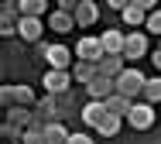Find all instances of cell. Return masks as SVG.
I'll return each instance as SVG.
<instances>
[{"label":"cell","mask_w":161,"mask_h":144,"mask_svg":"<svg viewBox=\"0 0 161 144\" xmlns=\"http://www.w3.org/2000/svg\"><path fill=\"white\" fill-rule=\"evenodd\" d=\"M158 52H161V41H158Z\"/></svg>","instance_id":"f546056e"},{"label":"cell","mask_w":161,"mask_h":144,"mask_svg":"<svg viewBox=\"0 0 161 144\" xmlns=\"http://www.w3.org/2000/svg\"><path fill=\"white\" fill-rule=\"evenodd\" d=\"M24 144H48V141H45V124H38V120H34L31 127L24 130Z\"/></svg>","instance_id":"7402d4cb"},{"label":"cell","mask_w":161,"mask_h":144,"mask_svg":"<svg viewBox=\"0 0 161 144\" xmlns=\"http://www.w3.org/2000/svg\"><path fill=\"white\" fill-rule=\"evenodd\" d=\"M99 21V7L93 0H79V7H75V24L79 28H89V24H96Z\"/></svg>","instance_id":"30bf717a"},{"label":"cell","mask_w":161,"mask_h":144,"mask_svg":"<svg viewBox=\"0 0 161 144\" xmlns=\"http://www.w3.org/2000/svg\"><path fill=\"white\" fill-rule=\"evenodd\" d=\"M99 41H103V52H106V55H124V45H127V35L113 28V31H103V35H99Z\"/></svg>","instance_id":"9c48e42d"},{"label":"cell","mask_w":161,"mask_h":144,"mask_svg":"<svg viewBox=\"0 0 161 144\" xmlns=\"http://www.w3.org/2000/svg\"><path fill=\"white\" fill-rule=\"evenodd\" d=\"M144 28H147L151 35H158V38H161V7L154 10V14H147V24H144Z\"/></svg>","instance_id":"d4e9b609"},{"label":"cell","mask_w":161,"mask_h":144,"mask_svg":"<svg viewBox=\"0 0 161 144\" xmlns=\"http://www.w3.org/2000/svg\"><path fill=\"white\" fill-rule=\"evenodd\" d=\"M144 86H147V75L137 69H124V75H117V93L127 96V100L144 96Z\"/></svg>","instance_id":"6da1fadb"},{"label":"cell","mask_w":161,"mask_h":144,"mask_svg":"<svg viewBox=\"0 0 161 144\" xmlns=\"http://www.w3.org/2000/svg\"><path fill=\"white\" fill-rule=\"evenodd\" d=\"M17 21H21V17H3V21H0V35L3 38L17 35Z\"/></svg>","instance_id":"484cf974"},{"label":"cell","mask_w":161,"mask_h":144,"mask_svg":"<svg viewBox=\"0 0 161 144\" xmlns=\"http://www.w3.org/2000/svg\"><path fill=\"white\" fill-rule=\"evenodd\" d=\"M151 62H154V69L161 72V52H154V55H151Z\"/></svg>","instance_id":"f1b7e54d"},{"label":"cell","mask_w":161,"mask_h":144,"mask_svg":"<svg viewBox=\"0 0 161 144\" xmlns=\"http://www.w3.org/2000/svg\"><path fill=\"white\" fill-rule=\"evenodd\" d=\"M17 10H21V17H38L41 21V14L48 10V3L45 0H17Z\"/></svg>","instance_id":"2e32d148"},{"label":"cell","mask_w":161,"mask_h":144,"mask_svg":"<svg viewBox=\"0 0 161 144\" xmlns=\"http://www.w3.org/2000/svg\"><path fill=\"white\" fill-rule=\"evenodd\" d=\"M48 28L58 31V35H69V31L75 28V17L65 14V10H52V14H48Z\"/></svg>","instance_id":"5bb4252c"},{"label":"cell","mask_w":161,"mask_h":144,"mask_svg":"<svg viewBox=\"0 0 161 144\" xmlns=\"http://www.w3.org/2000/svg\"><path fill=\"white\" fill-rule=\"evenodd\" d=\"M69 144H93V137H89V134H72Z\"/></svg>","instance_id":"83f0119b"},{"label":"cell","mask_w":161,"mask_h":144,"mask_svg":"<svg viewBox=\"0 0 161 144\" xmlns=\"http://www.w3.org/2000/svg\"><path fill=\"white\" fill-rule=\"evenodd\" d=\"M130 107H134V103H130L127 96H120V93H113V96H110V100H106V110H110V113H113V117H124V120H127V113H130Z\"/></svg>","instance_id":"ac0fdd59"},{"label":"cell","mask_w":161,"mask_h":144,"mask_svg":"<svg viewBox=\"0 0 161 144\" xmlns=\"http://www.w3.org/2000/svg\"><path fill=\"white\" fill-rule=\"evenodd\" d=\"M0 100H3V107H7V110L17 107V86H3V89H0Z\"/></svg>","instance_id":"cb8c5ba5"},{"label":"cell","mask_w":161,"mask_h":144,"mask_svg":"<svg viewBox=\"0 0 161 144\" xmlns=\"http://www.w3.org/2000/svg\"><path fill=\"white\" fill-rule=\"evenodd\" d=\"M106 113H110V110H106V103H99V100H89V103L82 107V120H86L89 127H96V130H99V124L106 120Z\"/></svg>","instance_id":"8fae6325"},{"label":"cell","mask_w":161,"mask_h":144,"mask_svg":"<svg viewBox=\"0 0 161 144\" xmlns=\"http://www.w3.org/2000/svg\"><path fill=\"white\" fill-rule=\"evenodd\" d=\"M120 124H124V117L106 113V120L99 124V134H103V137H117V134H120Z\"/></svg>","instance_id":"44dd1931"},{"label":"cell","mask_w":161,"mask_h":144,"mask_svg":"<svg viewBox=\"0 0 161 144\" xmlns=\"http://www.w3.org/2000/svg\"><path fill=\"white\" fill-rule=\"evenodd\" d=\"M14 144H24V141H14Z\"/></svg>","instance_id":"4dcf8cb0"},{"label":"cell","mask_w":161,"mask_h":144,"mask_svg":"<svg viewBox=\"0 0 161 144\" xmlns=\"http://www.w3.org/2000/svg\"><path fill=\"white\" fill-rule=\"evenodd\" d=\"M141 55H147V35H144V31H130L127 45H124V58H127V62H137Z\"/></svg>","instance_id":"52a82bcc"},{"label":"cell","mask_w":161,"mask_h":144,"mask_svg":"<svg viewBox=\"0 0 161 144\" xmlns=\"http://www.w3.org/2000/svg\"><path fill=\"white\" fill-rule=\"evenodd\" d=\"M120 17H124V21H127L130 28H137V24H147V14H144V10H141V3H127V10H124V14H120Z\"/></svg>","instance_id":"ffe728a7"},{"label":"cell","mask_w":161,"mask_h":144,"mask_svg":"<svg viewBox=\"0 0 161 144\" xmlns=\"http://www.w3.org/2000/svg\"><path fill=\"white\" fill-rule=\"evenodd\" d=\"M86 93H89V100H99V103H106V100L117 93V79H110V75H99V79H93V82L86 86Z\"/></svg>","instance_id":"8992f818"},{"label":"cell","mask_w":161,"mask_h":144,"mask_svg":"<svg viewBox=\"0 0 161 144\" xmlns=\"http://www.w3.org/2000/svg\"><path fill=\"white\" fill-rule=\"evenodd\" d=\"M38 52L45 55V62H48V69L69 72V65H72V52H69L65 45H41Z\"/></svg>","instance_id":"3957f363"},{"label":"cell","mask_w":161,"mask_h":144,"mask_svg":"<svg viewBox=\"0 0 161 144\" xmlns=\"http://www.w3.org/2000/svg\"><path fill=\"white\" fill-rule=\"evenodd\" d=\"M75 82H82V86H89L93 79H99V69L93 65V62H75Z\"/></svg>","instance_id":"e0dca14e"},{"label":"cell","mask_w":161,"mask_h":144,"mask_svg":"<svg viewBox=\"0 0 161 144\" xmlns=\"http://www.w3.org/2000/svg\"><path fill=\"white\" fill-rule=\"evenodd\" d=\"M75 55H79V62H93V65H99V58H103L106 52H103V41H99V38L86 35V38L75 41Z\"/></svg>","instance_id":"277c9868"},{"label":"cell","mask_w":161,"mask_h":144,"mask_svg":"<svg viewBox=\"0 0 161 144\" xmlns=\"http://www.w3.org/2000/svg\"><path fill=\"white\" fill-rule=\"evenodd\" d=\"M41 31H45V24H41V21H38V17H21V21H17V38H21V41H41Z\"/></svg>","instance_id":"ba28073f"},{"label":"cell","mask_w":161,"mask_h":144,"mask_svg":"<svg viewBox=\"0 0 161 144\" xmlns=\"http://www.w3.org/2000/svg\"><path fill=\"white\" fill-rule=\"evenodd\" d=\"M141 100H144V103H151V107L161 103V75H151V79H147V86H144V96H141Z\"/></svg>","instance_id":"d6986e66"},{"label":"cell","mask_w":161,"mask_h":144,"mask_svg":"<svg viewBox=\"0 0 161 144\" xmlns=\"http://www.w3.org/2000/svg\"><path fill=\"white\" fill-rule=\"evenodd\" d=\"M3 124H14V127H21V130H28V127L34 124V113H31L28 107H10Z\"/></svg>","instance_id":"9a60e30c"},{"label":"cell","mask_w":161,"mask_h":144,"mask_svg":"<svg viewBox=\"0 0 161 144\" xmlns=\"http://www.w3.org/2000/svg\"><path fill=\"white\" fill-rule=\"evenodd\" d=\"M124 124H130L134 130H151V127H154V107L144 103V100H137V103L130 107V113H127Z\"/></svg>","instance_id":"7a4b0ae2"},{"label":"cell","mask_w":161,"mask_h":144,"mask_svg":"<svg viewBox=\"0 0 161 144\" xmlns=\"http://www.w3.org/2000/svg\"><path fill=\"white\" fill-rule=\"evenodd\" d=\"M41 82H45V93L48 96H58L69 89V82H72V72H58V69H48L41 75Z\"/></svg>","instance_id":"5b68a950"},{"label":"cell","mask_w":161,"mask_h":144,"mask_svg":"<svg viewBox=\"0 0 161 144\" xmlns=\"http://www.w3.org/2000/svg\"><path fill=\"white\" fill-rule=\"evenodd\" d=\"M124 62H127L124 55H103L96 69H99V75H110V79H117V75H124V69H127Z\"/></svg>","instance_id":"4fadbf2b"},{"label":"cell","mask_w":161,"mask_h":144,"mask_svg":"<svg viewBox=\"0 0 161 144\" xmlns=\"http://www.w3.org/2000/svg\"><path fill=\"white\" fill-rule=\"evenodd\" d=\"M34 120L38 124H58V110H55V100L52 96H45V100H38V107H34Z\"/></svg>","instance_id":"7c38bea8"},{"label":"cell","mask_w":161,"mask_h":144,"mask_svg":"<svg viewBox=\"0 0 161 144\" xmlns=\"http://www.w3.org/2000/svg\"><path fill=\"white\" fill-rule=\"evenodd\" d=\"M0 10H3V17H17V14H21L14 0H3V7H0Z\"/></svg>","instance_id":"4316f807"},{"label":"cell","mask_w":161,"mask_h":144,"mask_svg":"<svg viewBox=\"0 0 161 144\" xmlns=\"http://www.w3.org/2000/svg\"><path fill=\"white\" fill-rule=\"evenodd\" d=\"M17 107H38L31 86H17Z\"/></svg>","instance_id":"603a6c76"}]
</instances>
